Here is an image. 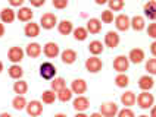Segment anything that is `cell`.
<instances>
[{"label": "cell", "mask_w": 156, "mask_h": 117, "mask_svg": "<svg viewBox=\"0 0 156 117\" xmlns=\"http://www.w3.org/2000/svg\"><path fill=\"white\" fill-rule=\"evenodd\" d=\"M44 54L50 59L56 57V56L59 54V45H58L56 42H47V44L44 45Z\"/></svg>", "instance_id": "e0dca14e"}, {"label": "cell", "mask_w": 156, "mask_h": 117, "mask_svg": "<svg viewBox=\"0 0 156 117\" xmlns=\"http://www.w3.org/2000/svg\"><path fill=\"white\" fill-rule=\"evenodd\" d=\"M146 70L150 75H156V59H150L146 63Z\"/></svg>", "instance_id": "d590c367"}, {"label": "cell", "mask_w": 156, "mask_h": 117, "mask_svg": "<svg viewBox=\"0 0 156 117\" xmlns=\"http://www.w3.org/2000/svg\"><path fill=\"white\" fill-rule=\"evenodd\" d=\"M24 75V70L19 65H13V66L9 67V76L12 79H21V76Z\"/></svg>", "instance_id": "4316f807"}, {"label": "cell", "mask_w": 156, "mask_h": 117, "mask_svg": "<svg viewBox=\"0 0 156 117\" xmlns=\"http://www.w3.org/2000/svg\"><path fill=\"white\" fill-rule=\"evenodd\" d=\"M100 113L103 117H115L118 114V105L115 102H105L100 105Z\"/></svg>", "instance_id": "5b68a950"}, {"label": "cell", "mask_w": 156, "mask_h": 117, "mask_svg": "<svg viewBox=\"0 0 156 117\" xmlns=\"http://www.w3.org/2000/svg\"><path fill=\"white\" fill-rule=\"evenodd\" d=\"M102 21H103L105 24H111L113 21L112 10H105V12H102Z\"/></svg>", "instance_id": "8d00e7d4"}, {"label": "cell", "mask_w": 156, "mask_h": 117, "mask_svg": "<svg viewBox=\"0 0 156 117\" xmlns=\"http://www.w3.org/2000/svg\"><path fill=\"white\" fill-rule=\"evenodd\" d=\"M58 29L62 35H68L74 31V26H72V22L71 21H62L61 24L58 25Z\"/></svg>", "instance_id": "cb8c5ba5"}, {"label": "cell", "mask_w": 156, "mask_h": 117, "mask_svg": "<svg viewBox=\"0 0 156 117\" xmlns=\"http://www.w3.org/2000/svg\"><path fill=\"white\" fill-rule=\"evenodd\" d=\"M75 117H88V116H86V114H84V113H78L77 116Z\"/></svg>", "instance_id": "f907efd6"}, {"label": "cell", "mask_w": 156, "mask_h": 117, "mask_svg": "<svg viewBox=\"0 0 156 117\" xmlns=\"http://www.w3.org/2000/svg\"><path fill=\"white\" fill-rule=\"evenodd\" d=\"M90 117H103V116H102V113H93Z\"/></svg>", "instance_id": "7dc6e473"}, {"label": "cell", "mask_w": 156, "mask_h": 117, "mask_svg": "<svg viewBox=\"0 0 156 117\" xmlns=\"http://www.w3.org/2000/svg\"><path fill=\"white\" fill-rule=\"evenodd\" d=\"M27 89H28V85H27L25 81H18V82L13 84V91L18 95H24L27 92Z\"/></svg>", "instance_id": "f1b7e54d"}, {"label": "cell", "mask_w": 156, "mask_h": 117, "mask_svg": "<svg viewBox=\"0 0 156 117\" xmlns=\"http://www.w3.org/2000/svg\"><path fill=\"white\" fill-rule=\"evenodd\" d=\"M5 34V26H3V24H0V37Z\"/></svg>", "instance_id": "bcb514c9"}, {"label": "cell", "mask_w": 156, "mask_h": 117, "mask_svg": "<svg viewBox=\"0 0 156 117\" xmlns=\"http://www.w3.org/2000/svg\"><path fill=\"white\" fill-rule=\"evenodd\" d=\"M24 32H25L27 37H30V38H34L37 37L38 34H40V26L34 24V22H30V24H27L25 28H24Z\"/></svg>", "instance_id": "ac0fdd59"}, {"label": "cell", "mask_w": 156, "mask_h": 117, "mask_svg": "<svg viewBox=\"0 0 156 117\" xmlns=\"http://www.w3.org/2000/svg\"><path fill=\"white\" fill-rule=\"evenodd\" d=\"M121 102L125 105V107L134 105V102H136V95H134V92L127 91L125 94H122L121 95Z\"/></svg>", "instance_id": "603a6c76"}, {"label": "cell", "mask_w": 156, "mask_h": 117, "mask_svg": "<svg viewBox=\"0 0 156 117\" xmlns=\"http://www.w3.org/2000/svg\"><path fill=\"white\" fill-rule=\"evenodd\" d=\"M30 2H31V5H33V6L40 8V6H43L44 5V2H46V0H30Z\"/></svg>", "instance_id": "b9f144b4"}, {"label": "cell", "mask_w": 156, "mask_h": 117, "mask_svg": "<svg viewBox=\"0 0 156 117\" xmlns=\"http://www.w3.org/2000/svg\"><path fill=\"white\" fill-rule=\"evenodd\" d=\"M100 29H102V22L99 21V19H90L88 22H87V31L90 34H99L100 32Z\"/></svg>", "instance_id": "ffe728a7"}, {"label": "cell", "mask_w": 156, "mask_h": 117, "mask_svg": "<svg viewBox=\"0 0 156 117\" xmlns=\"http://www.w3.org/2000/svg\"><path fill=\"white\" fill-rule=\"evenodd\" d=\"M12 107L15 110H24L27 107V100L24 95H16L15 98H13V101H12Z\"/></svg>", "instance_id": "d4e9b609"}, {"label": "cell", "mask_w": 156, "mask_h": 117, "mask_svg": "<svg viewBox=\"0 0 156 117\" xmlns=\"http://www.w3.org/2000/svg\"><path fill=\"white\" fill-rule=\"evenodd\" d=\"M72 94H74V92L65 86L63 89H61V91L58 92V98H59L62 102H66V101H69L71 98H72Z\"/></svg>", "instance_id": "1f68e13d"}, {"label": "cell", "mask_w": 156, "mask_h": 117, "mask_svg": "<svg viewBox=\"0 0 156 117\" xmlns=\"http://www.w3.org/2000/svg\"><path fill=\"white\" fill-rule=\"evenodd\" d=\"M27 113L30 114L31 117H37L43 113V104L40 101H31L27 104Z\"/></svg>", "instance_id": "52a82bcc"}, {"label": "cell", "mask_w": 156, "mask_h": 117, "mask_svg": "<svg viewBox=\"0 0 156 117\" xmlns=\"http://www.w3.org/2000/svg\"><path fill=\"white\" fill-rule=\"evenodd\" d=\"M139 117H149V116H144V114H143V116H139Z\"/></svg>", "instance_id": "f5cc1de1"}, {"label": "cell", "mask_w": 156, "mask_h": 117, "mask_svg": "<svg viewBox=\"0 0 156 117\" xmlns=\"http://www.w3.org/2000/svg\"><path fill=\"white\" fill-rule=\"evenodd\" d=\"M77 60V53L71 48H66V50L62 53V62L65 65H72L74 62Z\"/></svg>", "instance_id": "7402d4cb"}, {"label": "cell", "mask_w": 156, "mask_h": 117, "mask_svg": "<svg viewBox=\"0 0 156 117\" xmlns=\"http://www.w3.org/2000/svg\"><path fill=\"white\" fill-rule=\"evenodd\" d=\"M105 44L108 47H111V48L118 47V44H119V35L116 32H113V31H109V32L105 35Z\"/></svg>", "instance_id": "8fae6325"}, {"label": "cell", "mask_w": 156, "mask_h": 117, "mask_svg": "<svg viewBox=\"0 0 156 117\" xmlns=\"http://www.w3.org/2000/svg\"><path fill=\"white\" fill-rule=\"evenodd\" d=\"M40 24H41L44 29H52L58 24V18H56L55 13H44L41 19H40Z\"/></svg>", "instance_id": "8992f818"}, {"label": "cell", "mask_w": 156, "mask_h": 117, "mask_svg": "<svg viewBox=\"0 0 156 117\" xmlns=\"http://www.w3.org/2000/svg\"><path fill=\"white\" fill-rule=\"evenodd\" d=\"M115 25H116V29H119V31H127L131 26V19L122 13V15L115 18Z\"/></svg>", "instance_id": "ba28073f"}, {"label": "cell", "mask_w": 156, "mask_h": 117, "mask_svg": "<svg viewBox=\"0 0 156 117\" xmlns=\"http://www.w3.org/2000/svg\"><path fill=\"white\" fill-rule=\"evenodd\" d=\"M153 85H155V81H153V78L149 75H144L141 76L139 79V86L140 89H143V91H149V89H152L153 88Z\"/></svg>", "instance_id": "5bb4252c"}, {"label": "cell", "mask_w": 156, "mask_h": 117, "mask_svg": "<svg viewBox=\"0 0 156 117\" xmlns=\"http://www.w3.org/2000/svg\"><path fill=\"white\" fill-rule=\"evenodd\" d=\"M150 117H156V105L152 107V113H150Z\"/></svg>", "instance_id": "f6af8a7d"}, {"label": "cell", "mask_w": 156, "mask_h": 117, "mask_svg": "<svg viewBox=\"0 0 156 117\" xmlns=\"http://www.w3.org/2000/svg\"><path fill=\"white\" fill-rule=\"evenodd\" d=\"M55 117H66V114H63V113H58V114H55Z\"/></svg>", "instance_id": "681fc988"}, {"label": "cell", "mask_w": 156, "mask_h": 117, "mask_svg": "<svg viewBox=\"0 0 156 117\" xmlns=\"http://www.w3.org/2000/svg\"><path fill=\"white\" fill-rule=\"evenodd\" d=\"M128 60H130L131 63L139 65V63H141V62L144 60V51L141 50V48H133V50L130 51Z\"/></svg>", "instance_id": "4fadbf2b"}, {"label": "cell", "mask_w": 156, "mask_h": 117, "mask_svg": "<svg viewBox=\"0 0 156 117\" xmlns=\"http://www.w3.org/2000/svg\"><path fill=\"white\" fill-rule=\"evenodd\" d=\"M94 2L97 3V5H105V3H108L109 0H94Z\"/></svg>", "instance_id": "ee69618b"}, {"label": "cell", "mask_w": 156, "mask_h": 117, "mask_svg": "<svg viewBox=\"0 0 156 117\" xmlns=\"http://www.w3.org/2000/svg\"><path fill=\"white\" fill-rule=\"evenodd\" d=\"M53 6L56 9H65L68 6V0H53Z\"/></svg>", "instance_id": "74e56055"}, {"label": "cell", "mask_w": 156, "mask_h": 117, "mask_svg": "<svg viewBox=\"0 0 156 117\" xmlns=\"http://www.w3.org/2000/svg\"><path fill=\"white\" fill-rule=\"evenodd\" d=\"M128 66H130V60L125 56H118L113 60V69L119 73H125V70H128Z\"/></svg>", "instance_id": "277c9868"}, {"label": "cell", "mask_w": 156, "mask_h": 117, "mask_svg": "<svg viewBox=\"0 0 156 117\" xmlns=\"http://www.w3.org/2000/svg\"><path fill=\"white\" fill-rule=\"evenodd\" d=\"M88 50H90L91 54L97 56V54H100V53L103 51V44H102L100 41H91L90 42V45H88Z\"/></svg>", "instance_id": "f546056e"}, {"label": "cell", "mask_w": 156, "mask_h": 117, "mask_svg": "<svg viewBox=\"0 0 156 117\" xmlns=\"http://www.w3.org/2000/svg\"><path fill=\"white\" fill-rule=\"evenodd\" d=\"M34 16V13H33V10L30 8H21L19 9V12H18L16 18L19 21H22V22H28V21H31Z\"/></svg>", "instance_id": "44dd1931"}, {"label": "cell", "mask_w": 156, "mask_h": 117, "mask_svg": "<svg viewBox=\"0 0 156 117\" xmlns=\"http://www.w3.org/2000/svg\"><path fill=\"white\" fill-rule=\"evenodd\" d=\"M71 91L74 92V94H78V95L84 94L87 91V82L84 79H75V81H72Z\"/></svg>", "instance_id": "30bf717a"}, {"label": "cell", "mask_w": 156, "mask_h": 117, "mask_svg": "<svg viewBox=\"0 0 156 117\" xmlns=\"http://www.w3.org/2000/svg\"><path fill=\"white\" fill-rule=\"evenodd\" d=\"M0 117H12V116H10L9 113H2V114H0Z\"/></svg>", "instance_id": "c3c4849f"}, {"label": "cell", "mask_w": 156, "mask_h": 117, "mask_svg": "<svg viewBox=\"0 0 156 117\" xmlns=\"http://www.w3.org/2000/svg\"><path fill=\"white\" fill-rule=\"evenodd\" d=\"M102 67H103V63H102V60L99 57H93L87 59L86 60V69L88 72H91V73H97L99 70H102Z\"/></svg>", "instance_id": "3957f363"}, {"label": "cell", "mask_w": 156, "mask_h": 117, "mask_svg": "<svg viewBox=\"0 0 156 117\" xmlns=\"http://www.w3.org/2000/svg\"><path fill=\"white\" fill-rule=\"evenodd\" d=\"M88 107H90V101L87 100L86 97L80 95L78 98H75V100H74V109L77 110L78 113H83V111H86Z\"/></svg>", "instance_id": "7c38bea8"}, {"label": "cell", "mask_w": 156, "mask_h": 117, "mask_svg": "<svg viewBox=\"0 0 156 117\" xmlns=\"http://www.w3.org/2000/svg\"><path fill=\"white\" fill-rule=\"evenodd\" d=\"M24 2H25V0H9L10 6H13V8H19V6H21Z\"/></svg>", "instance_id": "60d3db41"}, {"label": "cell", "mask_w": 156, "mask_h": 117, "mask_svg": "<svg viewBox=\"0 0 156 117\" xmlns=\"http://www.w3.org/2000/svg\"><path fill=\"white\" fill-rule=\"evenodd\" d=\"M41 100H43V102H46V104H52V102H55V100H56V94H55V91H52V89H47V91H44L43 94H41Z\"/></svg>", "instance_id": "d6a6232c"}, {"label": "cell", "mask_w": 156, "mask_h": 117, "mask_svg": "<svg viewBox=\"0 0 156 117\" xmlns=\"http://www.w3.org/2000/svg\"><path fill=\"white\" fill-rule=\"evenodd\" d=\"M118 117H136L131 109H124L121 111H118Z\"/></svg>", "instance_id": "f35d334b"}, {"label": "cell", "mask_w": 156, "mask_h": 117, "mask_svg": "<svg viewBox=\"0 0 156 117\" xmlns=\"http://www.w3.org/2000/svg\"><path fill=\"white\" fill-rule=\"evenodd\" d=\"M115 84H116V86H119V88H125V86H128V84H130V79H128V76L125 75V73H119V75L115 78Z\"/></svg>", "instance_id": "4dcf8cb0"}, {"label": "cell", "mask_w": 156, "mask_h": 117, "mask_svg": "<svg viewBox=\"0 0 156 117\" xmlns=\"http://www.w3.org/2000/svg\"><path fill=\"white\" fill-rule=\"evenodd\" d=\"M131 28H133L134 31H141V29H144V18L134 16L131 19Z\"/></svg>", "instance_id": "83f0119b"}, {"label": "cell", "mask_w": 156, "mask_h": 117, "mask_svg": "<svg viewBox=\"0 0 156 117\" xmlns=\"http://www.w3.org/2000/svg\"><path fill=\"white\" fill-rule=\"evenodd\" d=\"M137 102H139V107L143 110H147L150 109L152 105H153V102H155V98H153V95L152 94H149L147 91H143L141 94L139 95V98H137Z\"/></svg>", "instance_id": "7a4b0ae2"}, {"label": "cell", "mask_w": 156, "mask_h": 117, "mask_svg": "<svg viewBox=\"0 0 156 117\" xmlns=\"http://www.w3.org/2000/svg\"><path fill=\"white\" fill-rule=\"evenodd\" d=\"M56 75V67L53 66L50 62H44L43 65L40 66V76L46 79V81H50L53 79Z\"/></svg>", "instance_id": "6da1fadb"}, {"label": "cell", "mask_w": 156, "mask_h": 117, "mask_svg": "<svg viewBox=\"0 0 156 117\" xmlns=\"http://www.w3.org/2000/svg\"><path fill=\"white\" fill-rule=\"evenodd\" d=\"M109 10H113V12H118L124 8V0H109Z\"/></svg>", "instance_id": "e575fe53"}, {"label": "cell", "mask_w": 156, "mask_h": 117, "mask_svg": "<svg viewBox=\"0 0 156 117\" xmlns=\"http://www.w3.org/2000/svg\"><path fill=\"white\" fill-rule=\"evenodd\" d=\"M150 51H152V54L156 56V41L152 42V45H150Z\"/></svg>", "instance_id": "7bdbcfd3"}, {"label": "cell", "mask_w": 156, "mask_h": 117, "mask_svg": "<svg viewBox=\"0 0 156 117\" xmlns=\"http://www.w3.org/2000/svg\"><path fill=\"white\" fill-rule=\"evenodd\" d=\"M65 88V81L62 78H55L52 81V91L55 92H59L61 89Z\"/></svg>", "instance_id": "836d02e7"}, {"label": "cell", "mask_w": 156, "mask_h": 117, "mask_svg": "<svg viewBox=\"0 0 156 117\" xmlns=\"http://www.w3.org/2000/svg\"><path fill=\"white\" fill-rule=\"evenodd\" d=\"M8 57L12 63H19L24 59V50L21 47H12L8 53Z\"/></svg>", "instance_id": "9c48e42d"}, {"label": "cell", "mask_w": 156, "mask_h": 117, "mask_svg": "<svg viewBox=\"0 0 156 117\" xmlns=\"http://www.w3.org/2000/svg\"><path fill=\"white\" fill-rule=\"evenodd\" d=\"M72 32H74V38H75L77 41H84V40L87 38V35H88L87 28H83V26H78V28H75Z\"/></svg>", "instance_id": "484cf974"}, {"label": "cell", "mask_w": 156, "mask_h": 117, "mask_svg": "<svg viewBox=\"0 0 156 117\" xmlns=\"http://www.w3.org/2000/svg\"><path fill=\"white\" fill-rule=\"evenodd\" d=\"M147 35L152 38H156V24H150L147 28Z\"/></svg>", "instance_id": "ab89813d"}, {"label": "cell", "mask_w": 156, "mask_h": 117, "mask_svg": "<svg viewBox=\"0 0 156 117\" xmlns=\"http://www.w3.org/2000/svg\"><path fill=\"white\" fill-rule=\"evenodd\" d=\"M2 70H3V63L0 62V72H2Z\"/></svg>", "instance_id": "816d5d0a"}, {"label": "cell", "mask_w": 156, "mask_h": 117, "mask_svg": "<svg viewBox=\"0 0 156 117\" xmlns=\"http://www.w3.org/2000/svg\"><path fill=\"white\" fill-rule=\"evenodd\" d=\"M25 53L30 56V57H38L40 54H41V47H40V44H37V42H31V44H28L27 45V50Z\"/></svg>", "instance_id": "d6986e66"}, {"label": "cell", "mask_w": 156, "mask_h": 117, "mask_svg": "<svg viewBox=\"0 0 156 117\" xmlns=\"http://www.w3.org/2000/svg\"><path fill=\"white\" fill-rule=\"evenodd\" d=\"M15 12L12 10V9L9 8H5L2 9V12H0V19H2V22H5V24H10V22H13L15 21Z\"/></svg>", "instance_id": "9a60e30c"}, {"label": "cell", "mask_w": 156, "mask_h": 117, "mask_svg": "<svg viewBox=\"0 0 156 117\" xmlns=\"http://www.w3.org/2000/svg\"><path fill=\"white\" fill-rule=\"evenodd\" d=\"M144 15L152 19V21H156V2L155 0H150L144 5Z\"/></svg>", "instance_id": "2e32d148"}]
</instances>
